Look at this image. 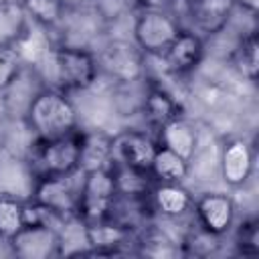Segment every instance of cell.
Returning <instances> with one entry per match:
<instances>
[{"mask_svg":"<svg viewBox=\"0 0 259 259\" xmlns=\"http://www.w3.org/2000/svg\"><path fill=\"white\" fill-rule=\"evenodd\" d=\"M24 119L36 140L59 138L79 130L73 101L65 91L57 87H45L36 91L26 105Z\"/></svg>","mask_w":259,"mask_h":259,"instance_id":"6da1fadb","label":"cell"},{"mask_svg":"<svg viewBox=\"0 0 259 259\" xmlns=\"http://www.w3.org/2000/svg\"><path fill=\"white\" fill-rule=\"evenodd\" d=\"M28 168L34 178L42 176H71L79 174L81 166V130L59 138L34 140Z\"/></svg>","mask_w":259,"mask_h":259,"instance_id":"7a4b0ae2","label":"cell"},{"mask_svg":"<svg viewBox=\"0 0 259 259\" xmlns=\"http://www.w3.org/2000/svg\"><path fill=\"white\" fill-rule=\"evenodd\" d=\"M45 67L51 69L55 87L65 93L89 89L99 73L97 57L77 45H55Z\"/></svg>","mask_w":259,"mask_h":259,"instance_id":"3957f363","label":"cell"},{"mask_svg":"<svg viewBox=\"0 0 259 259\" xmlns=\"http://www.w3.org/2000/svg\"><path fill=\"white\" fill-rule=\"evenodd\" d=\"M117 198H119V190H117L113 164L107 168L81 172L77 217L85 225H93V223L111 219Z\"/></svg>","mask_w":259,"mask_h":259,"instance_id":"277c9868","label":"cell"},{"mask_svg":"<svg viewBox=\"0 0 259 259\" xmlns=\"http://www.w3.org/2000/svg\"><path fill=\"white\" fill-rule=\"evenodd\" d=\"M180 30L172 12L140 10L134 20V42L146 57H162Z\"/></svg>","mask_w":259,"mask_h":259,"instance_id":"5b68a950","label":"cell"},{"mask_svg":"<svg viewBox=\"0 0 259 259\" xmlns=\"http://www.w3.org/2000/svg\"><path fill=\"white\" fill-rule=\"evenodd\" d=\"M97 65L99 71L113 79V83L132 81L146 75V55L138 49L134 40H109L99 51Z\"/></svg>","mask_w":259,"mask_h":259,"instance_id":"8992f818","label":"cell"},{"mask_svg":"<svg viewBox=\"0 0 259 259\" xmlns=\"http://www.w3.org/2000/svg\"><path fill=\"white\" fill-rule=\"evenodd\" d=\"M81 174V172H79ZM77 174L71 176H42V178H34L32 184V192H30V200L47 206L49 210H53L55 214L63 217V219H71L77 217V204H79V188H81V180L79 184L75 182Z\"/></svg>","mask_w":259,"mask_h":259,"instance_id":"52a82bcc","label":"cell"},{"mask_svg":"<svg viewBox=\"0 0 259 259\" xmlns=\"http://www.w3.org/2000/svg\"><path fill=\"white\" fill-rule=\"evenodd\" d=\"M6 243L12 255L20 259H51L61 255L59 229L47 223H24Z\"/></svg>","mask_w":259,"mask_h":259,"instance_id":"ba28073f","label":"cell"},{"mask_svg":"<svg viewBox=\"0 0 259 259\" xmlns=\"http://www.w3.org/2000/svg\"><path fill=\"white\" fill-rule=\"evenodd\" d=\"M158 150V140L140 130H125L113 136V164L150 174L152 160Z\"/></svg>","mask_w":259,"mask_h":259,"instance_id":"9c48e42d","label":"cell"},{"mask_svg":"<svg viewBox=\"0 0 259 259\" xmlns=\"http://www.w3.org/2000/svg\"><path fill=\"white\" fill-rule=\"evenodd\" d=\"M194 214L198 227L204 231L223 237L235 221V200L225 192H204L194 202Z\"/></svg>","mask_w":259,"mask_h":259,"instance_id":"30bf717a","label":"cell"},{"mask_svg":"<svg viewBox=\"0 0 259 259\" xmlns=\"http://www.w3.org/2000/svg\"><path fill=\"white\" fill-rule=\"evenodd\" d=\"M219 166H221V176L227 186L231 188L243 186L253 174V166H255L253 146L243 138H233L225 142L221 148Z\"/></svg>","mask_w":259,"mask_h":259,"instance_id":"8fae6325","label":"cell"},{"mask_svg":"<svg viewBox=\"0 0 259 259\" xmlns=\"http://www.w3.org/2000/svg\"><path fill=\"white\" fill-rule=\"evenodd\" d=\"M204 57V40L194 30H180L172 45L164 51L162 63L164 69L172 75H186L194 71Z\"/></svg>","mask_w":259,"mask_h":259,"instance_id":"7c38bea8","label":"cell"},{"mask_svg":"<svg viewBox=\"0 0 259 259\" xmlns=\"http://www.w3.org/2000/svg\"><path fill=\"white\" fill-rule=\"evenodd\" d=\"M49 30L51 28H45L30 20L28 26L24 28V32L12 45L24 67H45L47 65V61L55 49V42H53Z\"/></svg>","mask_w":259,"mask_h":259,"instance_id":"4fadbf2b","label":"cell"},{"mask_svg":"<svg viewBox=\"0 0 259 259\" xmlns=\"http://www.w3.org/2000/svg\"><path fill=\"white\" fill-rule=\"evenodd\" d=\"M235 10L233 0H190L188 16L198 32L208 36L219 34L231 20Z\"/></svg>","mask_w":259,"mask_h":259,"instance_id":"5bb4252c","label":"cell"},{"mask_svg":"<svg viewBox=\"0 0 259 259\" xmlns=\"http://www.w3.org/2000/svg\"><path fill=\"white\" fill-rule=\"evenodd\" d=\"M85 233H87L85 255H117L130 239V229L121 223H113V219L85 225Z\"/></svg>","mask_w":259,"mask_h":259,"instance_id":"9a60e30c","label":"cell"},{"mask_svg":"<svg viewBox=\"0 0 259 259\" xmlns=\"http://www.w3.org/2000/svg\"><path fill=\"white\" fill-rule=\"evenodd\" d=\"M158 144L172 150L174 154L182 156L184 160H192L194 152H196V146H198V132L196 127L186 121L182 115L180 117H174L170 119L168 123H164L160 130H158Z\"/></svg>","mask_w":259,"mask_h":259,"instance_id":"2e32d148","label":"cell"},{"mask_svg":"<svg viewBox=\"0 0 259 259\" xmlns=\"http://www.w3.org/2000/svg\"><path fill=\"white\" fill-rule=\"evenodd\" d=\"M113 164V136L101 130L81 132V172Z\"/></svg>","mask_w":259,"mask_h":259,"instance_id":"e0dca14e","label":"cell"},{"mask_svg":"<svg viewBox=\"0 0 259 259\" xmlns=\"http://www.w3.org/2000/svg\"><path fill=\"white\" fill-rule=\"evenodd\" d=\"M140 113L152 127L160 130L170 119L180 117V103L176 101V97L170 91H166L164 87H160L156 83H150V89L146 93Z\"/></svg>","mask_w":259,"mask_h":259,"instance_id":"ac0fdd59","label":"cell"},{"mask_svg":"<svg viewBox=\"0 0 259 259\" xmlns=\"http://www.w3.org/2000/svg\"><path fill=\"white\" fill-rule=\"evenodd\" d=\"M152 200L160 214L168 219H178L192 208V194L182 186V182H156L152 188Z\"/></svg>","mask_w":259,"mask_h":259,"instance_id":"d6986e66","label":"cell"},{"mask_svg":"<svg viewBox=\"0 0 259 259\" xmlns=\"http://www.w3.org/2000/svg\"><path fill=\"white\" fill-rule=\"evenodd\" d=\"M30 18L22 0H0V45L12 47L28 26Z\"/></svg>","mask_w":259,"mask_h":259,"instance_id":"ffe728a7","label":"cell"},{"mask_svg":"<svg viewBox=\"0 0 259 259\" xmlns=\"http://www.w3.org/2000/svg\"><path fill=\"white\" fill-rule=\"evenodd\" d=\"M188 170H190L188 160H184L182 156L158 144V150L150 168V176L156 182H182L188 176Z\"/></svg>","mask_w":259,"mask_h":259,"instance_id":"44dd1931","label":"cell"},{"mask_svg":"<svg viewBox=\"0 0 259 259\" xmlns=\"http://www.w3.org/2000/svg\"><path fill=\"white\" fill-rule=\"evenodd\" d=\"M231 63H233L235 71L245 81H251V83L257 81V73H259V40H257V32H249L247 36L241 38V42L233 51Z\"/></svg>","mask_w":259,"mask_h":259,"instance_id":"7402d4cb","label":"cell"},{"mask_svg":"<svg viewBox=\"0 0 259 259\" xmlns=\"http://www.w3.org/2000/svg\"><path fill=\"white\" fill-rule=\"evenodd\" d=\"M26 223V206L18 196L0 194V239L8 241Z\"/></svg>","mask_w":259,"mask_h":259,"instance_id":"603a6c76","label":"cell"},{"mask_svg":"<svg viewBox=\"0 0 259 259\" xmlns=\"http://www.w3.org/2000/svg\"><path fill=\"white\" fill-rule=\"evenodd\" d=\"M22 6L28 18L45 28H53L65 18L67 2L65 0H22Z\"/></svg>","mask_w":259,"mask_h":259,"instance_id":"cb8c5ba5","label":"cell"},{"mask_svg":"<svg viewBox=\"0 0 259 259\" xmlns=\"http://www.w3.org/2000/svg\"><path fill=\"white\" fill-rule=\"evenodd\" d=\"M24 65L18 59L14 47L0 45V91H8L20 77Z\"/></svg>","mask_w":259,"mask_h":259,"instance_id":"d4e9b609","label":"cell"},{"mask_svg":"<svg viewBox=\"0 0 259 259\" xmlns=\"http://www.w3.org/2000/svg\"><path fill=\"white\" fill-rule=\"evenodd\" d=\"M235 245L239 255H245V257L259 255V221L257 219H247L239 225Z\"/></svg>","mask_w":259,"mask_h":259,"instance_id":"484cf974","label":"cell"},{"mask_svg":"<svg viewBox=\"0 0 259 259\" xmlns=\"http://www.w3.org/2000/svg\"><path fill=\"white\" fill-rule=\"evenodd\" d=\"M178 0H136L140 10H156V12H172Z\"/></svg>","mask_w":259,"mask_h":259,"instance_id":"4316f807","label":"cell"},{"mask_svg":"<svg viewBox=\"0 0 259 259\" xmlns=\"http://www.w3.org/2000/svg\"><path fill=\"white\" fill-rule=\"evenodd\" d=\"M233 4L247 10L249 14H257V10H259V0H233Z\"/></svg>","mask_w":259,"mask_h":259,"instance_id":"83f0119b","label":"cell"},{"mask_svg":"<svg viewBox=\"0 0 259 259\" xmlns=\"http://www.w3.org/2000/svg\"><path fill=\"white\" fill-rule=\"evenodd\" d=\"M132 2H134V4H136V0H132Z\"/></svg>","mask_w":259,"mask_h":259,"instance_id":"f1b7e54d","label":"cell"}]
</instances>
